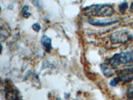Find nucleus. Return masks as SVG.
I'll return each mask as SVG.
<instances>
[{
  "label": "nucleus",
  "instance_id": "1",
  "mask_svg": "<svg viewBox=\"0 0 133 100\" xmlns=\"http://www.w3.org/2000/svg\"><path fill=\"white\" fill-rule=\"evenodd\" d=\"M114 9L110 5H92L83 9L84 15L89 17H109L114 14Z\"/></svg>",
  "mask_w": 133,
  "mask_h": 100
},
{
  "label": "nucleus",
  "instance_id": "2",
  "mask_svg": "<svg viewBox=\"0 0 133 100\" xmlns=\"http://www.w3.org/2000/svg\"><path fill=\"white\" fill-rule=\"evenodd\" d=\"M130 61H133V52L132 51L116 53L109 59V64L116 68L122 64H127Z\"/></svg>",
  "mask_w": 133,
  "mask_h": 100
},
{
  "label": "nucleus",
  "instance_id": "3",
  "mask_svg": "<svg viewBox=\"0 0 133 100\" xmlns=\"http://www.w3.org/2000/svg\"><path fill=\"white\" fill-rule=\"evenodd\" d=\"M133 36L128 30H120L114 32L110 35V41L112 44L123 43L131 40Z\"/></svg>",
  "mask_w": 133,
  "mask_h": 100
},
{
  "label": "nucleus",
  "instance_id": "4",
  "mask_svg": "<svg viewBox=\"0 0 133 100\" xmlns=\"http://www.w3.org/2000/svg\"><path fill=\"white\" fill-rule=\"evenodd\" d=\"M117 77L121 80V82H130L133 80V67L126 68L118 71L117 73Z\"/></svg>",
  "mask_w": 133,
  "mask_h": 100
},
{
  "label": "nucleus",
  "instance_id": "5",
  "mask_svg": "<svg viewBox=\"0 0 133 100\" xmlns=\"http://www.w3.org/2000/svg\"><path fill=\"white\" fill-rule=\"evenodd\" d=\"M118 20H113V21H104V20H95V19H91L88 20V22L91 23L92 26H107L110 25H112L114 23H117Z\"/></svg>",
  "mask_w": 133,
  "mask_h": 100
},
{
  "label": "nucleus",
  "instance_id": "6",
  "mask_svg": "<svg viewBox=\"0 0 133 100\" xmlns=\"http://www.w3.org/2000/svg\"><path fill=\"white\" fill-rule=\"evenodd\" d=\"M101 69L104 76L107 77H112L115 73V71L114 70L115 68L111 66L110 64H103L102 65H101Z\"/></svg>",
  "mask_w": 133,
  "mask_h": 100
},
{
  "label": "nucleus",
  "instance_id": "7",
  "mask_svg": "<svg viewBox=\"0 0 133 100\" xmlns=\"http://www.w3.org/2000/svg\"><path fill=\"white\" fill-rule=\"evenodd\" d=\"M41 43L44 47L45 49L47 52H50L52 49L51 39L47 36L46 35H43L41 38Z\"/></svg>",
  "mask_w": 133,
  "mask_h": 100
},
{
  "label": "nucleus",
  "instance_id": "8",
  "mask_svg": "<svg viewBox=\"0 0 133 100\" xmlns=\"http://www.w3.org/2000/svg\"><path fill=\"white\" fill-rule=\"evenodd\" d=\"M9 35H10V30H9V27L7 28L5 24L3 25L2 23L1 25V40L2 41L6 40L9 36Z\"/></svg>",
  "mask_w": 133,
  "mask_h": 100
},
{
  "label": "nucleus",
  "instance_id": "9",
  "mask_svg": "<svg viewBox=\"0 0 133 100\" xmlns=\"http://www.w3.org/2000/svg\"><path fill=\"white\" fill-rule=\"evenodd\" d=\"M18 93H17L16 90L12 89L10 90L5 94V99L6 100H18Z\"/></svg>",
  "mask_w": 133,
  "mask_h": 100
},
{
  "label": "nucleus",
  "instance_id": "10",
  "mask_svg": "<svg viewBox=\"0 0 133 100\" xmlns=\"http://www.w3.org/2000/svg\"><path fill=\"white\" fill-rule=\"evenodd\" d=\"M129 8V5L127 2H123V3H121L119 5V11L120 12L122 13V14H124L125 11H127V9Z\"/></svg>",
  "mask_w": 133,
  "mask_h": 100
},
{
  "label": "nucleus",
  "instance_id": "11",
  "mask_svg": "<svg viewBox=\"0 0 133 100\" xmlns=\"http://www.w3.org/2000/svg\"><path fill=\"white\" fill-rule=\"evenodd\" d=\"M127 97L129 99H133V86L129 88L127 93Z\"/></svg>",
  "mask_w": 133,
  "mask_h": 100
},
{
  "label": "nucleus",
  "instance_id": "12",
  "mask_svg": "<svg viewBox=\"0 0 133 100\" xmlns=\"http://www.w3.org/2000/svg\"><path fill=\"white\" fill-rule=\"evenodd\" d=\"M121 82V80H120L119 78H118V77H115L114 79H112V80L110 81V85H112V86H116V85L118 84V82Z\"/></svg>",
  "mask_w": 133,
  "mask_h": 100
},
{
  "label": "nucleus",
  "instance_id": "13",
  "mask_svg": "<svg viewBox=\"0 0 133 100\" xmlns=\"http://www.w3.org/2000/svg\"><path fill=\"white\" fill-rule=\"evenodd\" d=\"M32 28L33 29V30H35V32H39L40 29H41V26L39 23H34V24L32 26Z\"/></svg>",
  "mask_w": 133,
  "mask_h": 100
},
{
  "label": "nucleus",
  "instance_id": "14",
  "mask_svg": "<svg viewBox=\"0 0 133 100\" xmlns=\"http://www.w3.org/2000/svg\"><path fill=\"white\" fill-rule=\"evenodd\" d=\"M29 9V6H27V5H25V6H24L23 8V9H22V10H21V12L23 13V14H24V13L27 12V11Z\"/></svg>",
  "mask_w": 133,
  "mask_h": 100
},
{
  "label": "nucleus",
  "instance_id": "15",
  "mask_svg": "<svg viewBox=\"0 0 133 100\" xmlns=\"http://www.w3.org/2000/svg\"><path fill=\"white\" fill-rule=\"evenodd\" d=\"M31 15V14L30 13H29V12H25V13H24V14H23V16L25 18H28V17H29V16H30Z\"/></svg>",
  "mask_w": 133,
  "mask_h": 100
},
{
  "label": "nucleus",
  "instance_id": "16",
  "mask_svg": "<svg viewBox=\"0 0 133 100\" xmlns=\"http://www.w3.org/2000/svg\"><path fill=\"white\" fill-rule=\"evenodd\" d=\"M130 11L131 13H133V2L131 3L130 5Z\"/></svg>",
  "mask_w": 133,
  "mask_h": 100
},
{
  "label": "nucleus",
  "instance_id": "17",
  "mask_svg": "<svg viewBox=\"0 0 133 100\" xmlns=\"http://www.w3.org/2000/svg\"><path fill=\"white\" fill-rule=\"evenodd\" d=\"M131 27L133 28V22H132V24H131Z\"/></svg>",
  "mask_w": 133,
  "mask_h": 100
}]
</instances>
